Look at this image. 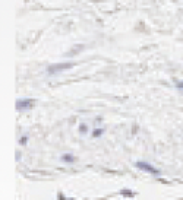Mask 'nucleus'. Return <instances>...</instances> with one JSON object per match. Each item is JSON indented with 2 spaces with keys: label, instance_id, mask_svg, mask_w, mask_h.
Listing matches in <instances>:
<instances>
[{
  "label": "nucleus",
  "instance_id": "nucleus-2",
  "mask_svg": "<svg viewBox=\"0 0 183 200\" xmlns=\"http://www.w3.org/2000/svg\"><path fill=\"white\" fill-rule=\"evenodd\" d=\"M135 167L138 168L139 171H142V172H147V174H151V175H155V177H158V175L161 174V171L158 169V168H155L152 164H150V162H145V161H136L135 162Z\"/></svg>",
  "mask_w": 183,
  "mask_h": 200
},
{
  "label": "nucleus",
  "instance_id": "nucleus-3",
  "mask_svg": "<svg viewBox=\"0 0 183 200\" xmlns=\"http://www.w3.org/2000/svg\"><path fill=\"white\" fill-rule=\"evenodd\" d=\"M35 102H37V101L34 100V98H19V100L16 101V110L18 111L29 110L35 105Z\"/></svg>",
  "mask_w": 183,
  "mask_h": 200
},
{
  "label": "nucleus",
  "instance_id": "nucleus-4",
  "mask_svg": "<svg viewBox=\"0 0 183 200\" xmlns=\"http://www.w3.org/2000/svg\"><path fill=\"white\" fill-rule=\"evenodd\" d=\"M60 161L65 162V164H73L76 161V158L72 155V153H63V155L60 156Z\"/></svg>",
  "mask_w": 183,
  "mask_h": 200
},
{
  "label": "nucleus",
  "instance_id": "nucleus-9",
  "mask_svg": "<svg viewBox=\"0 0 183 200\" xmlns=\"http://www.w3.org/2000/svg\"><path fill=\"white\" fill-rule=\"evenodd\" d=\"M176 88L179 89V91L183 92V80H179V82H176Z\"/></svg>",
  "mask_w": 183,
  "mask_h": 200
},
{
  "label": "nucleus",
  "instance_id": "nucleus-1",
  "mask_svg": "<svg viewBox=\"0 0 183 200\" xmlns=\"http://www.w3.org/2000/svg\"><path fill=\"white\" fill-rule=\"evenodd\" d=\"M76 63L75 61H60V63H53L47 67V73L49 75H59L65 70H69L72 67H75Z\"/></svg>",
  "mask_w": 183,
  "mask_h": 200
},
{
  "label": "nucleus",
  "instance_id": "nucleus-8",
  "mask_svg": "<svg viewBox=\"0 0 183 200\" xmlns=\"http://www.w3.org/2000/svg\"><path fill=\"white\" fill-rule=\"evenodd\" d=\"M120 194H123V196H125V197H132L133 196V193L130 192V190H122V192H120Z\"/></svg>",
  "mask_w": 183,
  "mask_h": 200
},
{
  "label": "nucleus",
  "instance_id": "nucleus-11",
  "mask_svg": "<svg viewBox=\"0 0 183 200\" xmlns=\"http://www.w3.org/2000/svg\"><path fill=\"white\" fill-rule=\"evenodd\" d=\"M15 159H16V161H21V159H22V153H21V152H16V156H15Z\"/></svg>",
  "mask_w": 183,
  "mask_h": 200
},
{
  "label": "nucleus",
  "instance_id": "nucleus-10",
  "mask_svg": "<svg viewBox=\"0 0 183 200\" xmlns=\"http://www.w3.org/2000/svg\"><path fill=\"white\" fill-rule=\"evenodd\" d=\"M57 197H59V200H73V199H70V197H65V196H63L62 193H59Z\"/></svg>",
  "mask_w": 183,
  "mask_h": 200
},
{
  "label": "nucleus",
  "instance_id": "nucleus-5",
  "mask_svg": "<svg viewBox=\"0 0 183 200\" xmlns=\"http://www.w3.org/2000/svg\"><path fill=\"white\" fill-rule=\"evenodd\" d=\"M104 133V129H94L92 130V137L95 139V137H101Z\"/></svg>",
  "mask_w": 183,
  "mask_h": 200
},
{
  "label": "nucleus",
  "instance_id": "nucleus-6",
  "mask_svg": "<svg viewBox=\"0 0 183 200\" xmlns=\"http://www.w3.org/2000/svg\"><path fill=\"white\" fill-rule=\"evenodd\" d=\"M79 133H81V134H86V133H88V126L85 124V123H81V124H79Z\"/></svg>",
  "mask_w": 183,
  "mask_h": 200
},
{
  "label": "nucleus",
  "instance_id": "nucleus-7",
  "mask_svg": "<svg viewBox=\"0 0 183 200\" xmlns=\"http://www.w3.org/2000/svg\"><path fill=\"white\" fill-rule=\"evenodd\" d=\"M26 143H28V136H26V134H22V136L19 137V145H21V146H25Z\"/></svg>",
  "mask_w": 183,
  "mask_h": 200
}]
</instances>
